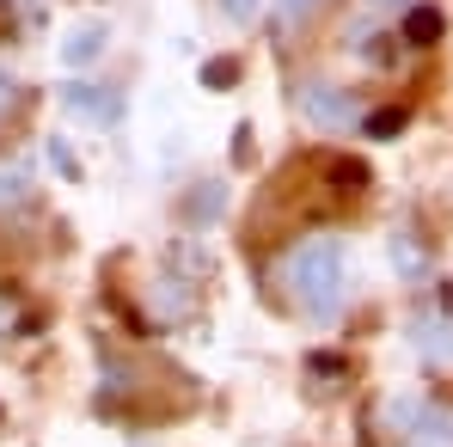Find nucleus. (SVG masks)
<instances>
[{"instance_id":"obj_12","label":"nucleus","mask_w":453,"mask_h":447,"mask_svg":"<svg viewBox=\"0 0 453 447\" xmlns=\"http://www.w3.org/2000/svg\"><path fill=\"white\" fill-rule=\"evenodd\" d=\"M233 80H239V62H233V56H215V62L203 68V86H215V92H226Z\"/></svg>"},{"instance_id":"obj_9","label":"nucleus","mask_w":453,"mask_h":447,"mask_svg":"<svg viewBox=\"0 0 453 447\" xmlns=\"http://www.w3.org/2000/svg\"><path fill=\"white\" fill-rule=\"evenodd\" d=\"M392 258H398V276H404V282L429 276V258H423V245H417L411 233H392Z\"/></svg>"},{"instance_id":"obj_11","label":"nucleus","mask_w":453,"mask_h":447,"mask_svg":"<svg viewBox=\"0 0 453 447\" xmlns=\"http://www.w3.org/2000/svg\"><path fill=\"white\" fill-rule=\"evenodd\" d=\"M31 190V159H0V203Z\"/></svg>"},{"instance_id":"obj_16","label":"nucleus","mask_w":453,"mask_h":447,"mask_svg":"<svg viewBox=\"0 0 453 447\" xmlns=\"http://www.w3.org/2000/svg\"><path fill=\"white\" fill-rule=\"evenodd\" d=\"M312 6H325V0H282V12H288V19H306Z\"/></svg>"},{"instance_id":"obj_2","label":"nucleus","mask_w":453,"mask_h":447,"mask_svg":"<svg viewBox=\"0 0 453 447\" xmlns=\"http://www.w3.org/2000/svg\"><path fill=\"white\" fill-rule=\"evenodd\" d=\"M301 117L312 129H362V98L356 92H343V86H331V80H312L301 86Z\"/></svg>"},{"instance_id":"obj_14","label":"nucleus","mask_w":453,"mask_h":447,"mask_svg":"<svg viewBox=\"0 0 453 447\" xmlns=\"http://www.w3.org/2000/svg\"><path fill=\"white\" fill-rule=\"evenodd\" d=\"M50 159L62 166V178H80V166H74V153H68V142H50Z\"/></svg>"},{"instance_id":"obj_8","label":"nucleus","mask_w":453,"mask_h":447,"mask_svg":"<svg viewBox=\"0 0 453 447\" xmlns=\"http://www.w3.org/2000/svg\"><path fill=\"white\" fill-rule=\"evenodd\" d=\"M104 37H111V31H104V25H80L74 37H68V43H62V62H68V68H86V62H92V56H98V50H104Z\"/></svg>"},{"instance_id":"obj_17","label":"nucleus","mask_w":453,"mask_h":447,"mask_svg":"<svg viewBox=\"0 0 453 447\" xmlns=\"http://www.w3.org/2000/svg\"><path fill=\"white\" fill-rule=\"evenodd\" d=\"M12 331V306H6V295H0V337Z\"/></svg>"},{"instance_id":"obj_19","label":"nucleus","mask_w":453,"mask_h":447,"mask_svg":"<svg viewBox=\"0 0 453 447\" xmlns=\"http://www.w3.org/2000/svg\"><path fill=\"white\" fill-rule=\"evenodd\" d=\"M374 6H398V0H374Z\"/></svg>"},{"instance_id":"obj_7","label":"nucleus","mask_w":453,"mask_h":447,"mask_svg":"<svg viewBox=\"0 0 453 447\" xmlns=\"http://www.w3.org/2000/svg\"><path fill=\"white\" fill-rule=\"evenodd\" d=\"M411 337H417V350H423V356L453 362V325H448V319H417V325H411Z\"/></svg>"},{"instance_id":"obj_18","label":"nucleus","mask_w":453,"mask_h":447,"mask_svg":"<svg viewBox=\"0 0 453 447\" xmlns=\"http://www.w3.org/2000/svg\"><path fill=\"white\" fill-rule=\"evenodd\" d=\"M417 447H448V442H417Z\"/></svg>"},{"instance_id":"obj_6","label":"nucleus","mask_w":453,"mask_h":447,"mask_svg":"<svg viewBox=\"0 0 453 447\" xmlns=\"http://www.w3.org/2000/svg\"><path fill=\"white\" fill-rule=\"evenodd\" d=\"M441 31H448L441 6H411V12H404V43H411V50H429V43H441Z\"/></svg>"},{"instance_id":"obj_15","label":"nucleus","mask_w":453,"mask_h":447,"mask_svg":"<svg viewBox=\"0 0 453 447\" xmlns=\"http://www.w3.org/2000/svg\"><path fill=\"white\" fill-rule=\"evenodd\" d=\"M12 98H19V80H12V74H6V68H0V117L12 111Z\"/></svg>"},{"instance_id":"obj_10","label":"nucleus","mask_w":453,"mask_h":447,"mask_svg":"<svg viewBox=\"0 0 453 447\" xmlns=\"http://www.w3.org/2000/svg\"><path fill=\"white\" fill-rule=\"evenodd\" d=\"M404 117H411L404 104H380V111H368V117H362V129H368L374 142H392V135H404Z\"/></svg>"},{"instance_id":"obj_13","label":"nucleus","mask_w":453,"mask_h":447,"mask_svg":"<svg viewBox=\"0 0 453 447\" xmlns=\"http://www.w3.org/2000/svg\"><path fill=\"white\" fill-rule=\"evenodd\" d=\"M221 12L233 25H245V19H257V0H221Z\"/></svg>"},{"instance_id":"obj_4","label":"nucleus","mask_w":453,"mask_h":447,"mask_svg":"<svg viewBox=\"0 0 453 447\" xmlns=\"http://www.w3.org/2000/svg\"><path fill=\"white\" fill-rule=\"evenodd\" d=\"M386 423L404 429V435H417V442H448V435H453V417L429 411V405H417V398H398V405L386 411Z\"/></svg>"},{"instance_id":"obj_3","label":"nucleus","mask_w":453,"mask_h":447,"mask_svg":"<svg viewBox=\"0 0 453 447\" xmlns=\"http://www.w3.org/2000/svg\"><path fill=\"white\" fill-rule=\"evenodd\" d=\"M62 104L74 117H86V123H98V129L123 123V92L117 86H86V80H74V86H62Z\"/></svg>"},{"instance_id":"obj_1","label":"nucleus","mask_w":453,"mask_h":447,"mask_svg":"<svg viewBox=\"0 0 453 447\" xmlns=\"http://www.w3.org/2000/svg\"><path fill=\"white\" fill-rule=\"evenodd\" d=\"M276 289H282V300H295L306 319L331 325L337 306H343V289H349V245H343L337 233L301 239V245L276 264Z\"/></svg>"},{"instance_id":"obj_5","label":"nucleus","mask_w":453,"mask_h":447,"mask_svg":"<svg viewBox=\"0 0 453 447\" xmlns=\"http://www.w3.org/2000/svg\"><path fill=\"white\" fill-rule=\"evenodd\" d=\"M221 215H226V184H221V178L190 184V197H184V221H190V227H215Z\"/></svg>"}]
</instances>
